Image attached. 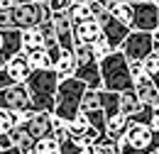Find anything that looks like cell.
Wrapping results in <instances>:
<instances>
[{
    "instance_id": "4",
    "label": "cell",
    "mask_w": 159,
    "mask_h": 154,
    "mask_svg": "<svg viewBox=\"0 0 159 154\" xmlns=\"http://www.w3.org/2000/svg\"><path fill=\"white\" fill-rule=\"evenodd\" d=\"M74 61H76L74 78H79L81 83H86L88 91H103L100 66H98V59L93 57V49L83 47V44H76L74 47Z\"/></svg>"
},
{
    "instance_id": "40",
    "label": "cell",
    "mask_w": 159,
    "mask_h": 154,
    "mask_svg": "<svg viewBox=\"0 0 159 154\" xmlns=\"http://www.w3.org/2000/svg\"><path fill=\"white\" fill-rule=\"evenodd\" d=\"M152 81H154V86H157V91H159V74H157L154 78H152Z\"/></svg>"
},
{
    "instance_id": "3",
    "label": "cell",
    "mask_w": 159,
    "mask_h": 154,
    "mask_svg": "<svg viewBox=\"0 0 159 154\" xmlns=\"http://www.w3.org/2000/svg\"><path fill=\"white\" fill-rule=\"evenodd\" d=\"M86 83H81L79 78H64L59 81V88H57V100H54V113L52 115L64 120L66 125L81 113V100L86 93Z\"/></svg>"
},
{
    "instance_id": "13",
    "label": "cell",
    "mask_w": 159,
    "mask_h": 154,
    "mask_svg": "<svg viewBox=\"0 0 159 154\" xmlns=\"http://www.w3.org/2000/svg\"><path fill=\"white\" fill-rule=\"evenodd\" d=\"M100 37H103V32H100V25L96 22V20L81 22V25H76V27H74V44L93 47Z\"/></svg>"
},
{
    "instance_id": "6",
    "label": "cell",
    "mask_w": 159,
    "mask_h": 154,
    "mask_svg": "<svg viewBox=\"0 0 159 154\" xmlns=\"http://www.w3.org/2000/svg\"><path fill=\"white\" fill-rule=\"evenodd\" d=\"M120 144L139 149V152H157L159 149V135L152 127H147V125H130Z\"/></svg>"
},
{
    "instance_id": "9",
    "label": "cell",
    "mask_w": 159,
    "mask_h": 154,
    "mask_svg": "<svg viewBox=\"0 0 159 154\" xmlns=\"http://www.w3.org/2000/svg\"><path fill=\"white\" fill-rule=\"evenodd\" d=\"M0 110H7V113L32 110V100H30L27 86L25 83H15V86L0 91Z\"/></svg>"
},
{
    "instance_id": "42",
    "label": "cell",
    "mask_w": 159,
    "mask_h": 154,
    "mask_svg": "<svg viewBox=\"0 0 159 154\" xmlns=\"http://www.w3.org/2000/svg\"><path fill=\"white\" fill-rule=\"evenodd\" d=\"M20 2H44V0H20Z\"/></svg>"
},
{
    "instance_id": "19",
    "label": "cell",
    "mask_w": 159,
    "mask_h": 154,
    "mask_svg": "<svg viewBox=\"0 0 159 154\" xmlns=\"http://www.w3.org/2000/svg\"><path fill=\"white\" fill-rule=\"evenodd\" d=\"M54 71H57L59 81H64V78H74V71H76V61H74V52H61L59 61L54 64Z\"/></svg>"
},
{
    "instance_id": "16",
    "label": "cell",
    "mask_w": 159,
    "mask_h": 154,
    "mask_svg": "<svg viewBox=\"0 0 159 154\" xmlns=\"http://www.w3.org/2000/svg\"><path fill=\"white\" fill-rule=\"evenodd\" d=\"M66 15H69V20H71V27H76V25H81V22L93 20L91 0H76V2H71L69 10H66Z\"/></svg>"
},
{
    "instance_id": "35",
    "label": "cell",
    "mask_w": 159,
    "mask_h": 154,
    "mask_svg": "<svg viewBox=\"0 0 159 154\" xmlns=\"http://www.w3.org/2000/svg\"><path fill=\"white\" fill-rule=\"evenodd\" d=\"M127 66H130V74H132V78H137L144 74V66H142V61H127Z\"/></svg>"
},
{
    "instance_id": "37",
    "label": "cell",
    "mask_w": 159,
    "mask_h": 154,
    "mask_svg": "<svg viewBox=\"0 0 159 154\" xmlns=\"http://www.w3.org/2000/svg\"><path fill=\"white\" fill-rule=\"evenodd\" d=\"M120 154H157V152H139V149H132V147L120 144Z\"/></svg>"
},
{
    "instance_id": "21",
    "label": "cell",
    "mask_w": 159,
    "mask_h": 154,
    "mask_svg": "<svg viewBox=\"0 0 159 154\" xmlns=\"http://www.w3.org/2000/svg\"><path fill=\"white\" fill-rule=\"evenodd\" d=\"M100 108L105 113V120L120 113V93H110V91H100Z\"/></svg>"
},
{
    "instance_id": "28",
    "label": "cell",
    "mask_w": 159,
    "mask_h": 154,
    "mask_svg": "<svg viewBox=\"0 0 159 154\" xmlns=\"http://www.w3.org/2000/svg\"><path fill=\"white\" fill-rule=\"evenodd\" d=\"M91 49H93V57L98 59V61H103L105 57H110V54H113V49H110V44H108V42H105L103 37H100L98 42H96V44L91 47Z\"/></svg>"
},
{
    "instance_id": "24",
    "label": "cell",
    "mask_w": 159,
    "mask_h": 154,
    "mask_svg": "<svg viewBox=\"0 0 159 154\" xmlns=\"http://www.w3.org/2000/svg\"><path fill=\"white\" fill-rule=\"evenodd\" d=\"M88 127H91V125H88L86 115H83V113H79V115L69 122V137H71V139H79V137H83L86 132H88Z\"/></svg>"
},
{
    "instance_id": "30",
    "label": "cell",
    "mask_w": 159,
    "mask_h": 154,
    "mask_svg": "<svg viewBox=\"0 0 159 154\" xmlns=\"http://www.w3.org/2000/svg\"><path fill=\"white\" fill-rule=\"evenodd\" d=\"M0 29H15V25H12V7L10 10H0Z\"/></svg>"
},
{
    "instance_id": "29",
    "label": "cell",
    "mask_w": 159,
    "mask_h": 154,
    "mask_svg": "<svg viewBox=\"0 0 159 154\" xmlns=\"http://www.w3.org/2000/svg\"><path fill=\"white\" fill-rule=\"evenodd\" d=\"M98 154H120V144L110 142V139H103L98 144Z\"/></svg>"
},
{
    "instance_id": "33",
    "label": "cell",
    "mask_w": 159,
    "mask_h": 154,
    "mask_svg": "<svg viewBox=\"0 0 159 154\" xmlns=\"http://www.w3.org/2000/svg\"><path fill=\"white\" fill-rule=\"evenodd\" d=\"M47 5H49L52 12H66L71 2H69V0H47Z\"/></svg>"
},
{
    "instance_id": "34",
    "label": "cell",
    "mask_w": 159,
    "mask_h": 154,
    "mask_svg": "<svg viewBox=\"0 0 159 154\" xmlns=\"http://www.w3.org/2000/svg\"><path fill=\"white\" fill-rule=\"evenodd\" d=\"M10 86H15V81L10 78V74H7L5 69H0V91H5V88H10Z\"/></svg>"
},
{
    "instance_id": "23",
    "label": "cell",
    "mask_w": 159,
    "mask_h": 154,
    "mask_svg": "<svg viewBox=\"0 0 159 154\" xmlns=\"http://www.w3.org/2000/svg\"><path fill=\"white\" fill-rule=\"evenodd\" d=\"M113 17L118 20L120 25L125 27H132V5H125V2H118V5H108L105 7Z\"/></svg>"
},
{
    "instance_id": "36",
    "label": "cell",
    "mask_w": 159,
    "mask_h": 154,
    "mask_svg": "<svg viewBox=\"0 0 159 154\" xmlns=\"http://www.w3.org/2000/svg\"><path fill=\"white\" fill-rule=\"evenodd\" d=\"M96 2H100L103 7H108V5H118V2H125V5H135V2H139V0H96Z\"/></svg>"
},
{
    "instance_id": "2",
    "label": "cell",
    "mask_w": 159,
    "mask_h": 154,
    "mask_svg": "<svg viewBox=\"0 0 159 154\" xmlns=\"http://www.w3.org/2000/svg\"><path fill=\"white\" fill-rule=\"evenodd\" d=\"M100 66V81H103V91L110 93H125L135 88V78L130 74L127 59L122 57V52H113L110 57L98 61Z\"/></svg>"
},
{
    "instance_id": "5",
    "label": "cell",
    "mask_w": 159,
    "mask_h": 154,
    "mask_svg": "<svg viewBox=\"0 0 159 154\" xmlns=\"http://www.w3.org/2000/svg\"><path fill=\"white\" fill-rule=\"evenodd\" d=\"M49 17H52V10H49L47 0L44 2H20V5L12 7V25L20 32L37 29L42 22H47Z\"/></svg>"
},
{
    "instance_id": "25",
    "label": "cell",
    "mask_w": 159,
    "mask_h": 154,
    "mask_svg": "<svg viewBox=\"0 0 159 154\" xmlns=\"http://www.w3.org/2000/svg\"><path fill=\"white\" fill-rule=\"evenodd\" d=\"M32 154H59V142L54 137H44L39 142H34Z\"/></svg>"
},
{
    "instance_id": "1",
    "label": "cell",
    "mask_w": 159,
    "mask_h": 154,
    "mask_svg": "<svg viewBox=\"0 0 159 154\" xmlns=\"http://www.w3.org/2000/svg\"><path fill=\"white\" fill-rule=\"evenodd\" d=\"M25 86L30 91L34 113H54V100H57V88H59V76L54 69L32 71V76L27 78Z\"/></svg>"
},
{
    "instance_id": "22",
    "label": "cell",
    "mask_w": 159,
    "mask_h": 154,
    "mask_svg": "<svg viewBox=\"0 0 159 154\" xmlns=\"http://www.w3.org/2000/svg\"><path fill=\"white\" fill-rule=\"evenodd\" d=\"M25 57H27V64H30L32 71H47V69H54V66H52V59H49V54H47L44 49L30 52V54H25Z\"/></svg>"
},
{
    "instance_id": "38",
    "label": "cell",
    "mask_w": 159,
    "mask_h": 154,
    "mask_svg": "<svg viewBox=\"0 0 159 154\" xmlns=\"http://www.w3.org/2000/svg\"><path fill=\"white\" fill-rule=\"evenodd\" d=\"M15 5H20V0H0V10H10Z\"/></svg>"
},
{
    "instance_id": "39",
    "label": "cell",
    "mask_w": 159,
    "mask_h": 154,
    "mask_svg": "<svg viewBox=\"0 0 159 154\" xmlns=\"http://www.w3.org/2000/svg\"><path fill=\"white\" fill-rule=\"evenodd\" d=\"M152 44H154V52H159V27L152 32Z\"/></svg>"
},
{
    "instance_id": "10",
    "label": "cell",
    "mask_w": 159,
    "mask_h": 154,
    "mask_svg": "<svg viewBox=\"0 0 159 154\" xmlns=\"http://www.w3.org/2000/svg\"><path fill=\"white\" fill-rule=\"evenodd\" d=\"M52 25H54V34L59 42L61 52H74V27L66 12H52Z\"/></svg>"
},
{
    "instance_id": "11",
    "label": "cell",
    "mask_w": 159,
    "mask_h": 154,
    "mask_svg": "<svg viewBox=\"0 0 159 154\" xmlns=\"http://www.w3.org/2000/svg\"><path fill=\"white\" fill-rule=\"evenodd\" d=\"M25 132L34 142L52 137V113H32V117L25 122Z\"/></svg>"
},
{
    "instance_id": "41",
    "label": "cell",
    "mask_w": 159,
    "mask_h": 154,
    "mask_svg": "<svg viewBox=\"0 0 159 154\" xmlns=\"http://www.w3.org/2000/svg\"><path fill=\"white\" fill-rule=\"evenodd\" d=\"M147 2H152V5H154V7L159 10V0H147Z\"/></svg>"
},
{
    "instance_id": "17",
    "label": "cell",
    "mask_w": 159,
    "mask_h": 154,
    "mask_svg": "<svg viewBox=\"0 0 159 154\" xmlns=\"http://www.w3.org/2000/svg\"><path fill=\"white\" fill-rule=\"evenodd\" d=\"M7 137H10V144L17 147L22 154H32V149H34V139L25 132V127H12V130L7 132Z\"/></svg>"
},
{
    "instance_id": "27",
    "label": "cell",
    "mask_w": 159,
    "mask_h": 154,
    "mask_svg": "<svg viewBox=\"0 0 159 154\" xmlns=\"http://www.w3.org/2000/svg\"><path fill=\"white\" fill-rule=\"evenodd\" d=\"M149 122H152V108H147V105H142V110L130 117V125H147L149 127Z\"/></svg>"
},
{
    "instance_id": "15",
    "label": "cell",
    "mask_w": 159,
    "mask_h": 154,
    "mask_svg": "<svg viewBox=\"0 0 159 154\" xmlns=\"http://www.w3.org/2000/svg\"><path fill=\"white\" fill-rule=\"evenodd\" d=\"M127 127H130V120L122 115V113L108 117V120H105V139L118 142V144H120L122 137H125V132H127Z\"/></svg>"
},
{
    "instance_id": "8",
    "label": "cell",
    "mask_w": 159,
    "mask_h": 154,
    "mask_svg": "<svg viewBox=\"0 0 159 154\" xmlns=\"http://www.w3.org/2000/svg\"><path fill=\"white\" fill-rule=\"evenodd\" d=\"M159 27V10L147 2V0H139L132 5V32H154Z\"/></svg>"
},
{
    "instance_id": "18",
    "label": "cell",
    "mask_w": 159,
    "mask_h": 154,
    "mask_svg": "<svg viewBox=\"0 0 159 154\" xmlns=\"http://www.w3.org/2000/svg\"><path fill=\"white\" fill-rule=\"evenodd\" d=\"M37 49H44V34L42 29H25L22 32V54H30V52H37Z\"/></svg>"
},
{
    "instance_id": "31",
    "label": "cell",
    "mask_w": 159,
    "mask_h": 154,
    "mask_svg": "<svg viewBox=\"0 0 159 154\" xmlns=\"http://www.w3.org/2000/svg\"><path fill=\"white\" fill-rule=\"evenodd\" d=\"M79 152H81V147L71 139V137H69L66 142H61V144H59V154H79Z\"/></svg>"
},
{
    "instance_id": "26",
    "label": "cell",
    "mask_w": 159,
    "mask_h": 154,
    "mask_svg": "<svg viewBox=\"0 0 159 154\" xmlns=\"http://www.w3.org/2000/svg\"><path fill=\"white\" fill-rule=\"evenodd\" d=\"M142 66H144V74H147V76L154 78L159 74V52H152L149 57L142 61Z\"/></svg>"
},
{
    "instance_id": "7",
    "label": "cell",
    "mask_w": 159,
    "mask_h": 154,
    "mask_svg": "<svg viewBox=\"0 0 159 154\" xmlns=\"http://www.w3.org/2000/svg\"><path fill=\"white\" fill-rule=\"evenodd\" d=\"M120 52H122V57L127 59V61H144V59L154 52L152 34H149V32H130L127 39L122 42Z\"/></svg>"
},
{
    "instance_id": "20",
    "label": "cell",
    "mask_w": 159,
    "mask_h": 154,
    "mask_svg": "<svg viewBox=\"0 0 159 154\" xmlns=\"http://www.w3.org/2000/svg\"><path fill=\"white\" fill-rule=\"evenodd\" d=\"M139 110H142V103H139V98L135 96V91L120 93V113L127 117V120L135 115V113H139Z\"/></svg>"
},
{
    "instance_id": "43",
    "label": "cell",
    "mask_w": 159,
    "mask_h": 154,
    "mask_svg": "<svg viewBox=\"0 0 159 154\" xmlns=\"http://www.w3.org/2000/svg\"><path fill=\"white\" fill-rule=\"evenodd\" d=\"M0 49H2V29H0Z\"/></svg>"
},
{
    "instance_id": "32",
    "label": "cell",
    "mask_w": 159,
    "mask_h": 154,
    "mask_svg": "<svg viewBox=\"0 0 159 154\" xmlns=\"http://www.w3.org/2000/svg\"><path fill=\"white\" fill-rule=\"evenodd\" d=\"M12 130V122H10V113L7 110H0V135H7Z\"/></svg>"
},
{
    "instance_id": "14",
    "label": "cell",
    "mask_w": 159,
    "mask_h": 154,
    "mask_svg": "<svg viewBox=\"0 0 159 154\" xmlns=\"http://www.w3.org/2000/svg\"><path fill=\"white\" fill-rule=\"evenodd\" d=\"M5 71L10 74V78L15 81V83H27V78L32 76V69H30V64H27V57L25 54H15L12 59H7V64H5Z\"/></svg>"
},
{
    "instance_id": "12",
    "label": "cell",
    "mask_w": 159,
    "mask_h": 154,
    "mask_svg": "<svg viewBox=\"0 0 159 154\" xmlns=\"http://www.w3.org/2000/svg\"><path fill=\"white\" fill-rule=\"evenodd\" d=\"M135 96L139 98V103L142 105H147V108H154L159 103V91H157V86H154V81L147 76V74H142V76L135 78Z\"/></svg>"
}]
</instances>
